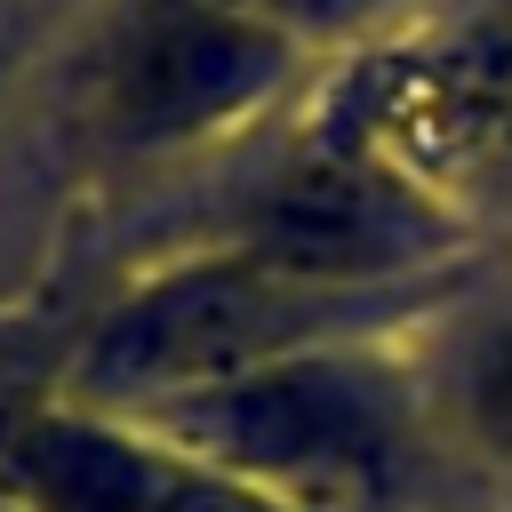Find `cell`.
<instances>
[{"label": "cell", "instance_id": "cell-1", "mask_svg": "<svg viewBox=\"0 0 512 512\" xmlns=\"http://www.w3.org/2000/svg\"><path fill=\"white\" fill-rule=\"evenodd\" d=\"M176 448L304 512H392L440 464L400 336L320 344L160 408Z\"/></svg>", "mask_w": 512, "mask_h": 512}, {"label": "cell", "instance_id": "cell-2", "mask_svg": "<svg viewBox=\"0 0 512 512\" xmlns=\"http://www.w3.org/2000/svg\"><path fill=\"white\" fill-rule=\"evenodd\" d=\"M472 264H456L448 280L424 288H328V280H296L264 256H216V264H184L168 280H152L144 296H128L88 360L80 384L104 400H184L208 384H232L248 368L320 352V344H360V336H400L416 312H432Z\"/></svg>", "mask_w": 512, "mask_h": 512}, {"label": "cell", "instance_id": "cell-3", "mask_svg": "<svg viewBox=\"0 0 512 512\" xmlns=\"http://www.w3.org/2000/svg\"><path fill=\"white\" fill-rule=\"evenodd\" d=\"M248 256L328 288H424L464 264V232L408 160L312 152L256 200Z\"/></svg>", "mask_w": 512, "mask_h": 512}, {"label": "cell", "instance_id": "cell-4", "mask_svg": "<svg viewBox=\"0 0 512 512\" xmlns=\"http://www.w3.org/2000/svg\"><path fill=\"white\" fill-rule=\"evenodd\" d=\"M296 40L272 16H240L216 0H152L120 24L104 96L128 136H200L240 120L288 80Z\"/></svg>", "mask_w": 512, "mask_h": 512}, {"label": "cell", "instance_id": "cell-5", "mask_svg": "<svg viewBox=\"0 0 512 512\" xmlns=\"http://www.w3.org/2000/svg\"><path fill=\"white\" fill-rule=\"evenodd\" d=\"M440 464L480 480V512H512V264H472L400 328Z\"/></svg>", "mask_w": 512, "mask_h": 512}, {"label": "cell", "instance_id": "cell-6", "mask_svg": "<svg viewBox=\"0 0 512 512\" xmlns=\"http://www.w3.org/2000/svg\"><path fill=\"white\" fill-rule=\"evenodd\" d=\"M16 480L40 512H304L184 448H152L104 424H32L16 440Z\"/></svg>", "mask_w": 512, "mask_h": 512}, {"label": "cell", "instance_id": "cell-7", "mask_svg": "<svg viewBox=\"0 0 512 512\" xmlns=\"http://www.w3.org/2000/svg\"><path fill=\"white\" fill-rule=\"evenodd\" d=\"M416 144H440L456 176H472L488 200H512V48L464 64L456 80L424 88Z\"/></svg>", "mask_w": 512, "mask_h": 512}, {"label": "cell", "instance_id": "cell-8", "mask_svg": "<svg viewBox=\"0 0 512 512\" xmlns=\"http://www.w3.org/2000/svg\"><path fill=\"white\" fill-rule=\"evenodd\" d=\"M392 0H264V16L288 32V40H320V32H360L376 24Z\"/></svg>", "mask_w": 512, "mask_h": 512}]
</instances>
